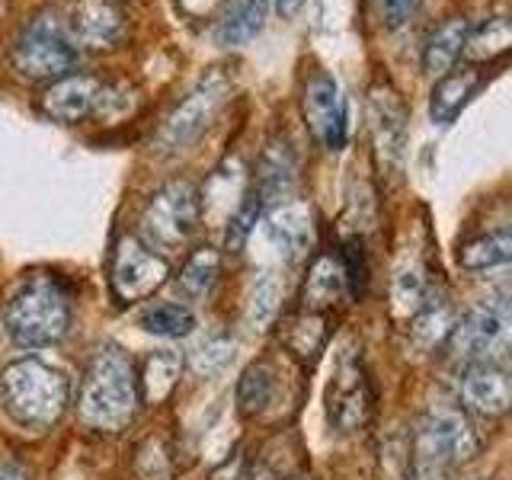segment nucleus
Wrapping results in <instances>:
<instances>
[{"mask_svg": "<svg viewBox=\"0 0 512 480\" xmlns=\"http://www.w3.org/2000/svg\"><path fill=\"white\" fill-rule=\"evenodd\" d=\"M138 375L128 352L116 343L100 346L90 356L77 391L80 423L96 432H119L138 413Z\"/></svg>", "mask_w": 512, "mask_h": 480, "instance_id": "nucleus-1", "label": "nucleus"}, {"mask_svg": "<svg viewBox=\"0 0 512 480\" xmlns=\"http://www.w3.org/2000/svg\"><path fill=\"white\" fill-rule=\"evenodd\" d=\"M0 404L23 429H52L71 404V381L61 368L23 356L0 372Z\"/></svg>", "mask_w": 512, "mask_h": 480, "instance_id": "nucleus-2", "label": "nucleus"}, {"mask_svg": "<svg viewBox=\"0 0 512 480\" xmlns=\"http://www.w3.org/2000/svg\"><path fill=\"white\" fill-rule=\"evenodd\" d=\"M4 327L13 346L45 349L68 336L71 298L55 276H29L16 285L4 308Z\"/></svg>", "mask_w": 512, "mask_h": 480, "instance_id": "nucleus-3", "label": "nucleus"}, {"mask_svg": "<svg viewBox=\"0 0 512 480\" xmlns=\"http://www.w3.org/2000/svg\"><path fill=\"white\" fill-rule=\"evenodd\" d=\"M480 436L468 410L452 404H436L423 416L413 439L410 480H445L455 464L477 458Z\"/></svg>", "mask_w": 512, "mask_h": 480, "instance_id": "nucleus-4", "label": "nucleus"}, {"mask_svg": "<svg viewBox=\"0 0 512 480\" xmlns=\"http://www.w3.org/2000/svg\"><path fill=\"white\" fill-rule=\"evenodd\" d=\"M13 71L26 80H58L74 74L80 64V48L74 45L68 26L55 13H39L20 29L10 48Z\"/></svg>", "mask_w": 512, "mask_h": 480, "instance_id": "nucleus-5", "label": "nucleus"}, {"mask_svg": "<svg viewBox=\"0 0 512 480\" xmlns=\"http://www.w3.org/2000/svg\"><path fill=\"white\" fill-rule=\"evenodd\" d=\"M202 221V196L189 180L164 183L141 208V244H148L154 253L180 250L189 244V237L199 231Z\"/></svg>", "mask_w": 512, "mask_h": 480, "instance_id": "nucleus-6", "label": "nucleus"}, {"mask_svg": "<svg viewBox=\"0 0 512 480\" xmlns=\"http://www.w3.org/2000/svg\"><path fill=\"white\" fill-rule=\"evenodd\" d=\"M39 106L48 119L74 125L84 119H116L132 106V96L125 87H112L93 74H68L48 84Z\"/></svg>", "mask_w": 512, "mask_h": 480, "instance_id": "nucleus-7", "label": "nucleus"}, {"mask_svg": "<svg viewBox=\"0 0 512 480\" xmlns=\"http://www.w3.org/2000/svg\"><path fill=\"white\" fill-rule=\"evenodd\" d=\"M228 93H231V80L218 68L208 71L205 77H199L196 87L176 103V109L167 116V122L160 125L157 148L164 154H180L189 148V144H196L205 128L212 125V119L221 112Z\"/></svg>", "mask_w": 512, "mask_h": 480, "instance_id": "nucleus-8", "label": "nucleus"}, {"mask_svg": "<svg viewBox=\"0 0 512 480\" xmlns=\"http://www.w3.org/2000/svg\"><path fill=\"white\" fill-rule=\"evenodd\" d=\"M509 330H512V314L506 295L484 298L458 320L445 346L464 365L500 362L509 349Z\"/></svg>", "mask_w": 512, "mask_h": 480, "instance_id": "nucleus-9", "label": "nucleus"}, {"mask_svg": "<svg viewBox=\"0 0 512 480\" xmlns=\"http://www.w3.org/2000/svg\"><path fill=\"white\" fill-rule=\"evenodd\" d=\"M368 413H372V388H368L362 352L343 349L327 384V420L340 436H349L368 423Z\"/></svg>", "mask_w": 512, "mask_h": 480, "instance_id": "nucleus-10", "label": "nucleus"}, {"mask_svg": "<svg viewBox=\"0 0 512 480\" xmlns=\"http://www.w3.org/2000/svg\"><path fill=\"white\" fill-rule=\"evenodd\" d=\"M170 276V263L160 253H154L148 244H141L135 234H125L109 263V285L119 301L132 304L151 298Z\"/></svg>", "mask_w": 512, "mask_h": 480, "instance_id": "nucleus-11", "label": "nucleus"}, {"mask_svg": "<svg viewBox=\"0 0 512 480\" xmlns=\"http://www.w3.org/2000/svg\"><path fill=\"white\" fill-rule=\"evenodd\" d=\"M301 112L308 122L314 141L324 151H340L346 144V96L340 80L327 71H314L304 80L301 90Z\"/></svg>", "mask_w": 512, "mask_h": 480, "instance_id": "nucleus-12", "label": "nucleus"}, {"mask_svg": "<svg viewBox=\"0 0 512 480\" xmlns=\"http://www.w3.org/2000/svg\"><path fill=\"white\" fill-rule=\"evenodd\" d=\"M64 26H68L77 48L103 52V48H112L125 36L128 13L122 0H74Z\"/></svg>", "mask_w": 512, "mask_h": 480, "instance_id": "nucleus-13", "label": "nucleus"}, {"mask_svg": "<svg viewBox=\"0 0 512 480\" xmlns=\"http://www.w3.org/2000/svg\"><path fill=\"white\" fill-rule=\"evenodd\" d=\"M461 410L477 416H503L512 404V378L500 362L464 365L458 378Z\"/></svg>", "mask_w": 512, "mask_h": 480, "instance_id": "nucleus-14", "label": "nucleus"}, {"mask_svg": "<svg viewBox=\"0 0 512 480\" xmlns=\"http://www.w3.org/2000/svg\"><path fill=\"white\" fill-rule=\"evenodd\" d=\"M266 240L282 263L301 260L314 247V215L304 202H282L266 218Z\"/></svg>", "mask_w": 512, "mask_h": 480, "instance_id": "nucleus-15", "label": "nucleus"}, {"mask_svg": "<svg viewBox=\"0 0 512 480\" xmlns=\"http://www.w3.org/2000/svg\"><path fill=\"white\" fill-rule=\"evenodd\" d=\"M480 84H484V77H480L477 64H461V68L455 64V68L445 71L436 80V87H432L429 119L436 125H452L461 116V109L477 96Z\"/></svg>", "mask_w": 512, "mask_h": 480, "instance_id": "nucleus-16", "label": "nucleus"}, {"mask_svg": "<svg viewBox=\"0 0 512 480\" xmlns=\"http://www.w3.org/2000/svg\"><path fill=\"white\" fill-rule=\"evenodd\" d=\"M372 135H375V151L381 157V167H397L400 157H404L407 116L391 90L384 93L378 90L372 96Z\"/></svg>", "mask_w": 512, "mask_h": 480, "instance_id": "nucleus-17", "label": "nucleus"}, {"mask_svg": "<svg viewBox=\"0 0 512 480\" xmlns=\"http://www.w3.org/2000/svg\"><path fill=\"white\" fill-rule=\"evenodd\" d=\"M468 16H448L445 23H439L429 32V39L423 45V68L432 77H442L445 71H452L464 55V42H468L471 32Z\"/></svg>", "mask_w": 512, "mask_h": 480, "instance_id": "nucleus-18", "label": "nucleus"}, {"mask_svg": "<svg viewBox=\"0 0 512 480\" xmlns=\"http://www.w3.org/2000/svg\"><path fill=\"white\" fill-rule=\"evenodd\" d=\"M343 295H346V272L340 256L320 253L308 269V279H304V311L324 314Z\"/></svg>", "mask_w": 512, "mask_h": 480, "instance_id": "nucleus-19", "label": "nucleus"}, {"mask_svg": "<svg viewBox=\"0 0 512 480\" xmlns=\"http://www.w3.org/2000/svg\"><path fill=\"white\" fill-rule=\"evenodd\" d=\"M509 260H512V231L506 228V224L464 240V244L458 247V266L468 269V272L500 269Z\"/></svg>", "mask_w": 512, "mask_h": 480, "instance_id": "nucleus-20", "label": "nucleus"}, {"mask_svg": "<svg viewBox=\"0 0 512 480\" xmlns=\"http://www.w3.org/2000/svg\"><path fill=\"white\" fill-rule=\"evenodd\" d=\"M183 372V356L176 349H154L141 365L138 378V394L148 404H164V400L176 391V381Z\"/></svg>", "mask_w": 512, "mask_h": 480, "instance_id": "nucleus-21", "label": "nucleus"}, {"mask_svg": "<svg viewBox=\"0 0 512 480\" xmlns=\"http://www.w3.org/2000/svg\"><path fill=\"white\" fill-rule=\"evenodd\" d=\"M295 183V157L288 151V144H269L263 160H260V173H256V186L253 192L263 199V205L269 202H282L288 196V189Z\"/></svg>", "mask_w": 512, "mask_h": 480, "instance_id": "nucleus-22", "label": "nucleus"}, {"mask_svg": "<svg viewBox=\"0 0 512 480\" xmlns=\"http://www.w3.org/2000/svg\"><path fill=\"white\" fill-rule=\"evenodd\" d=\"M269 20V0H237L215 26V42L224 48L244 45L260 32Z\"/></svg>", "mask_w": 512, "mask_h": 480, "instance_id": "nucleus-23", "label": "nucleus"}, {"mask_svg": "<svg viewBox=\"0 0 512 480\" xmlns=\"http://www.w3.org/2000/svg\"><path fill=\"white\" fill-rule=\"evenodd\" d=\"M455 324H458V317H455L452 304H448V301L432 304L426 298L423 308L410 317V336L423 352H432V349H439V346L448 343V336H452Z\"/></svg>", "mask_w": 512, "mask_h": 480, "instance_id": "nucleus-24", "label": "nucleus"}, {"mask_svg": "<svg viewBox=\"0 0 512 480\" xmlns=\"http://www.w3.org/2000/svg\"><path fill=\"white\" fill-rule=\"evenodd\" d=\"M138 327L160 340H183L196 330V314L180 301H151L138 314Z\"/></svg>", "mask_w": 512, "mask_h": 480, "instance_id": "nucleus-25", "label": "nucleus"}, {"mask_svg": "<svg viewBox=\"0 0 512 480\" xmlns=\"http://www.w3.org/2000/svg\"><path fill=\"white\" fill-rule=\"evenodd\" d=\"M509 45H512V26L503 13H496L480 26H471L468 42H464V55L471 61H493L506 55Z\"/></svg>", "mask_w": 512, "mask_h": 480, "instance_id": "nucleus-26", "label": "nucleus"}, {"mask_svg": "<svg viewBox=\"0 0 512 480\" xmlns=\"http://www.w3.org/2000/svg\"><path fill=\"white\" fill-rule=\"evenodd\" d=\"M218 272H221V253L215 247H199L186 260V266L180 269L176 282H180V292L189 301H199V298H205L215 288Z\"/></svg>", "mask_w": 512, "mask_h": 480, "instance_id": "nucleus-27", "label": "nucleus"}, {"mask_svg": "<svg viewBox=\"0 0 512 480\" xmlns=\"http://www.w3.org/2000/svg\"><path fill=\"white\" fill-rule=\"evenodd\" d=\"M426 301V276H423V266L420 263H404L397 266L394 272V282H391V311L397 320H407L423 308Z\"/></svg>", "mask_w": 512, "mask_h": 480, "instance_id": "nucleus-28", "label": "nucleus"}, {"mask_svg": "<svg viewBox=\"0 0 512 480\" xmlns=\"http://www.w3.org/2000/svg\"><path fill=\"white\" fill-rule=\"evenodd\" d=\"M276 394V372L266 362L250 365L237 381V410L240 416H256L272 404Z\"/></svg>", "mask_w": 512, "mask_h": 480, "instance_id": "nucleus-29", "label": "nucleus"}, {"mask_svg": "<svg viewBox=\"0 0 512 480\" xmlns=\"http://www.w3.org/2000/svg\"><path fill=\"white\" fill-rule=\"evenodd\" d=\"M282 301V282L276 272H260V279L253 282V292L247 301V320L253 330H266L279 314Z\"/></svg>", "mask_w": 512, "mask_h": 480, "instance_id": "nucleus-30", "label": "nucleus"}, {"mask_svg": "<svg viewBox=\"0 0 512 480\" xmlns=\"http://www.w3.org/2000/svg\"><path fill=\"white\" fill-rule=\"evenodd\" d=\"M231 359H234V340L224 333H215L192 352V368H196L199 375H218L231 365Z\"/></svg>", "mask_w": 512, "mask_h": 480, "instance_id": "nucleus-31", "label": "nucleus"}, {"mask_svg": "<svg viewBox=\"0 0 512 480\" xmlns=\"http://www.w3.org/2000/svg\"><path fill=\"white\" fill-rule=\"evenodd\" d=\"M375 4H378L381 23L388 29H400V26H407L416 13H420L423 0H375Z\"/></svg>", "mask_w": 512, "mask_h": 480, "instance_id": "nucleus-32", "label": "nucleus"}, {"mask_svg": "<svg viewBox=\"0 0 512 480\" xmlns=\"http://www.w3.org/2000/svg\"><path fill=\"white\" fill-rule=\"evenodd\" d=\"M224 0H180V7L189 13V16H208L212 10H218Z\"/></svg>", "mask_w": 512, "mask_h": 480, "instance_id": "nucleus-33", "label": "nucleus"}, {"mask_svg": "<svg viewBox=\"0 0 512 480\" xmlns=\"http://www.w3.org/2000/svg\"><path fill=\"white\" fill-rule=\"evenodd\" d=\"M0 480H29V474L20 461H4L0 464Z\"/></svg>", "mask_w": 512, "mask_h": 480, "instance_id": "nucleus-34", "label": "nucleus"}, {"mask_svg": "<svg viewBox=\"0 0 512 480\" xmlns=\"http://www.w3.org/2000/svg\"><path fill=\"white\" fill-rule=\"evenodd\" d=\"M301 7H304V0H276V10H279L282 16H295Z\"/></svg>", "mask_w": 512, "mask_h": 480, "instance_id": "nucleus-35", "label": "nucleus"}, {"mask_svg": "<svg viewBox=\"0 0 512 480\" xmlns=\"http://www.w3.org/2000/svg\"><path fill=\"white\" fill-rule=\"evenodd\" d=\"M298 480H311V477H298Z\"/></svg>", "mask_w": 512, "mask_h": 480, "instance_id": "nucleus-36", "label": "nucleus"}]
</instances>
